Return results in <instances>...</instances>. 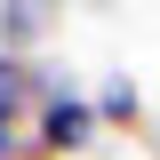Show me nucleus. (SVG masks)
I'll return each instance as SVG.
<instances>
[{
    "instance_id": "20e7f679",
    "label": "nucleus",
    "mask_w": 160,
    "mask_h": 160,
    "mask_svg": "<svg viewBox=\"0 0 160 160\" xmlns=\"http://www.w3.org/2000/svg\"><path fill=\"white\" fill-rule=\"evenodd\" d=\"M96 120H104V128H136V120H144V96H136L128 72H112V80L96 88Z\"/></svg>"
},
{
    "instance_id": "39448f33",
    "label": "nucleus",
    "mask_w": 160,
    "mask_h": 160,
    "mask_svg": "<svg viewBox=\"0 0 160 160\" xmlns=\"http://www.w3.org/2000/svg\"><path fill=\"white\" fill-rule=\"evenodd\" d=\"M24 144H16V120H0V160H16Z\"/></svg>"
},
{
    "instance_id": "f257e3e1",
    "label": "nucleus",
    "mask_w": 160,
    "mask_h": 160,
    "mask_svg": "<svg viewBox=\"0 0 160 160\" xmlns=\"http://www.w3.org/2000/svg\"><path fill=\"white\" fill-rule=\"evenodd\" d=\"M96 96H80L72 80L64 72H40V136H32V152H88V144H96Z\"/></svg>"
},
{
    "instance_id": "f03ea898",
    "label": "nucleus",
    "mask_w": 160,
    "mask_h": 160,
    "mask_svg": "<svg viewBox=\"0 0 160 160\" xmlns=\"http://www.w3.org/2000/svg\"><path fill=\"white\" fill-rule=\"evenodd\" d=\"M56 16H64V0H0V48L8 56H32L40 40L56 32Z\"/></svg>"
},
{
    "instance_id": "7ed1b4c3",
    "label": "nucleus",
    "mask_w": 160,
    "mask_h": 160,
    "mask_svg": "<svg viewBox=\"0 0 160 160\" xmlns=\"http://www.w3.org/2000/svg\"><path fill=\"white\" fill-rule=\"evenodd\" d=\"M16 112H40V64L0 48V120H16Z\"/></svg>"
}]
</instances>
